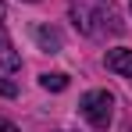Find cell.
Returning a JSON list of instances; mask_svg holds the SVG:
<instances>
[{
  "instance_id": "2",
  "label": "cell",
  "mask_w": 132,
  "mask_h": 132,
  "mask_svg": "<svg viewBox=\"0 0 132 132\" xmlns=\"http://www.w3.org/2000/svg\"><path fill=\"white\" fill-rule=\"evenodd\" d=\"M107 68L111 71H118V75H132V50L129 46H114V50H107Z\"/></svg>"
},
{
  "instance_id": "5",
  "label": "cell",
  "mask_w": 132,
  "mask_h": 132,
  "mask_svg": "<svg viewBox=\"0 0 132 132\" xmlns=\"http://www.w3.org/2000/svg\"><path fill=\"white\" fill-rule=\"evenodd\" d=\"M39 86L50 89V93H61V89H68V75L64 71H43L39 75Z\"/></svg>"
},
{
  "instance_id": "8",
  "label": "cell",
  "mask_w": 132,
  "mask_h": 132,
  "mask_svg": "<svg viewBox=\"0 0 132 132\" xmlns=\"http://www.w3.org/2000/svg\"><path fill=\"white\" fill-rule=\"evenodd\" d=\"M4 14H7V7H4V0H0V25H4Z\"/></svg>"
},
{
  "instance_id": "4",
  "label": "cell",
  "mask_w": 132,
  "mask_h": 132,
  "mask_svg": "<svg viewBox=\"0 0 132 132\" xmlns=\"http://www.w3.org/2000/svg\"><path fill=\"white\" fill-rule=\"evenodd\" d=\"M36 43L43 46L46 54H57V50H61V32L50 29V25H39V29H36Z\"/></svg>"
},
{
  "instance_id": "1",
  "label": "cell",
  "mask_w": 132,
  "mask_h": 132,
  "mask_svg": "<svg viewBox=\"0 0 132 132\" xmlns=\"http://www.w3.org/2000/svg\"><path fill=\"white\" fill-rule=\"evenodd\" d=\"M79 111L86 114V121L93 129H107L111 118H114V96H111L107 89H89V93H82V100H79Z\"/></svg>"
},
{
  "instance_id": "6",
  "label": "cell",
  "mask_w": 132,
  "mask_h": 132,
  "mask_svg": "<svg viewBox=\"0 0 132 132\" xmlns=\"http://www.w3.org/2000/svg\"><path fill=\"white\" fill-rule=\"evenodd\" d=\"M0 96H18V86L7 82V79H0Z\"/></svg>"
},
{
  "instance_id": "9",
  "label": "cell",
  "mask_w": 132,
  "mask_h": 132,
  "mask_svg": "<svg viewBox=\"0 0 132 132\" xmlns=\"http://www.w3.org/2000/svg\"><path fill=\"white\" fill-rule=\"evenodd\" d=\"M25 4H36V0H25Z\"/></svg>"
},
{
  "instance_id": "3",
  "label": "cell",
  "mask_w": 132,
  "mask_h": 132,
  "mask_svg": "<svg viewBox=\"0 0 132 132\" xmlns=\"http://www.w3.org/2000/svg\"><path fill=\"white\" fill-rule=\"evenodd\" d=\"M0 68H4V71H18V68H22V57H18L14 43L7 39L4 25H0Z\"/></svg>"
},
{
  "instance_id": "7",
  "label": "cell",
  "mask_w": 132,
  "mask_h": 132,
  "mask_svg": "<svg viewBox=\"0 0 132 132\" xmlns=\"http://www.w3.org/2000/svg\"><path fill=\"white\" fill-rule=\"evenodd\" d=\"M0 132H22V129H18V125H11L7 118H0Z\"/></svg>"
}]
</instances>
